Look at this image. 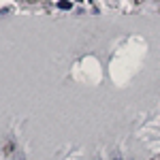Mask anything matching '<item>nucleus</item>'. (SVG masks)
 <instances>
[{
  "label": "nucleus",
  "instance_id": "f257e3e1",
  "mask_svg": "<svg viewBox=\"0 0 160 160\" xmlns=\"http://www.w3.org/2000/svg\"><path fill=\"white\" fill-rule=\"evenodd\" d=\"M58 7H60V9H71L73 4H71V2H58Z\"/></svg>",
  "mask_w": 160,
  "mask_h": 160
}]
</instances>
